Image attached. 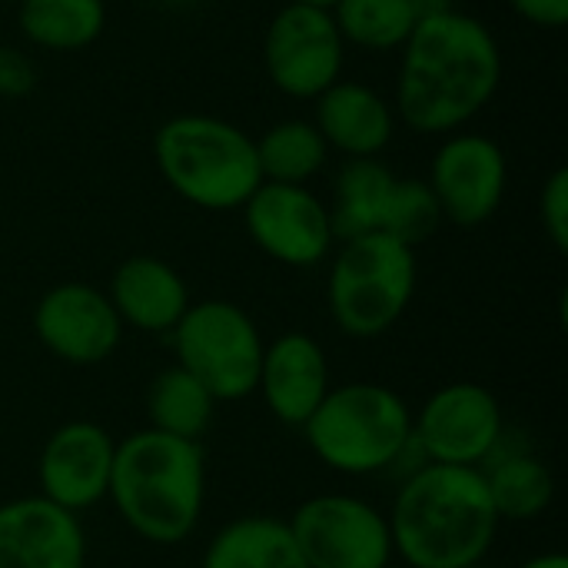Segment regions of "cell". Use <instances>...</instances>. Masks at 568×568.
Here are the masks:
<instances>
[{
    "instance_id": "6da1fadb",
    "label": "cell",
    "mask_w": 568,
    "mask_h": 568,
    "mask_svg": "<svg viewBox=\"0 0 568 568\" xmlns=\"http://www.w3.org/2000/svg\"><path fill=\"white\" fill-rule=\"evenodd\" d=\"M499 77V47L476 17H423L406 40L399 113L419 133L456 130L493 100Z\"/></svg>"
},
{
    "instance_id": "7a4b0ae2",
    "label": "cell",
    "mask_w": 568,
    "mask_h": 568,
    "mask_svg": "<svg viewBox=\"0 0 568 568\" xmlns=\"http://www.w3.org/2000/svg\"><path fill=\"white\" fill-rule=\"evenodd\" d=\"M393 552L409 568H466L493 549L499 513L476 466H419L389 513Z\"/></svg>"
},
{
    "instance_id": "3957f363",
    "label": "cell",
    "mask_w": 568,
    "mask_h": 568,
    "mask_svg": "<svg viewBox=\"0 0 568 568\" xmlns=\"http://www.w3.org/2000/svg\"><path fill=\"white\" fill-rule=\"evenodd\" d=\"M123 523L153 546L183 542L206 499V463L200 443L156 429L130 433L116 443L110 493Z\"/></svg>"
},
{
    "instance_id": "277c9868",
    "label": "cell",
    "mask_w": 568,
    "mask_h": 568,
    "mask_svg": "<svg viewBox=\"0 0 568 568\" xmlns=\"http://www.w3.org/2000/svg\"><path fill=\"white\" fill-rule=\"evenodd\" d=\"M153 156L163 180L200 210H236L263 183L256 143L216 116H173L156 130Z\"/></svg>"
},
{
    "instance_id": "5b68a950",
    "label": "cell",
    "mask_w": 568,
    "mask_h": 568,
    "mask_svg": "<svg viewBox=\"0 0 568 568\" xmlns=\"http://www.w3.org/2000/svg\"><path fill=\"white\" fill-rule=\"evenodd\" d=\"M313 456L343 476H373L399 463L413 443V416L399 393L379 383H346L326 393L303 426Z\"/></svg>"
},
{
    "instance_id": "8992f818",
    "label": "cell",
    "mask_w": 568,
    "mask_h": 568,
    "mask_svg": "<svg viewBox=\"0 0 568 568\" xmlns=\"http://www.w3.org/2000/svg\"><path fill=\"white\" fill-rule=\"evenodd\" d=\"M416 293V256L386 233L346 240L329 273V313L353 339L389 333Z\"/></svg>"
},
{
    "instance_id": "52a82bcc",
    "label": "cell",
    "mask_w": 568,
    "mask_h": 568,
    "mask_svg": "<svg viewBox=\"0 0 568 568\" xmlns=\"http://www.w3.org/2000/svg\"><path fill=\"white\" fill-rule=\"evenodd\" d=\"M176 366L196 376L216 403H236L256 393L263 339L246 310L226 300L190 303L173 326Z\"/></svg>"
},
{
    "instance_id": "ba28073f",
    "label": "cell",
    "mask_w": 568,
    "mask_h": 568,
    "mask_svg": "<svg viewBox=\"0 0 568 568\" xmlns=\"http://www.w3.org/2000/svg\"><path fill=\"white\" fill-rule=\"evenodd\" d=\"M286 526L310 568H383L393 559L386 516L356 496L306 499Z\"/></svg>"
},
{
    "instance_id": "9c48e42d",
    "label": "cell",
    "mask_w": 568,
    "mask_h": 568,
    "mask_svg": "<svg viewBox=\"0 0 568 568\" xmlns=\"http://www.w3.org/2000/svg\"><path fill=\"white\" fill-rule=\"evenodd\" d=\"M506 423L499 399L479 383L436 389L413 419V439L429 463L483 466L503 443Z\"/></svg>"
},
{
    "instance_id": "30bf717a",
    "label": "cell",
    "mask_w": 568,
    "mask_h": 568,
    "mask_svg": "<svg viewBox=\"0 0 568 568\" xmlns=\"http://www.w3.org/2000/svg\"><path fill=\"white\" fill-rule=\"evenodd\" d=\"M270 80L290 97H320L343 67V37L329 10L290 3L266 30Z\"/></svg>"
},
{
    "instance_id": "8fae6325",
    "label": "cell",
    "mask_w": 568,
    "mask_h": 568,
    "mask_svg": "<svg viewBox=\"0 0 568 568\" xmlns=\"http://www.w3.org/2000/svg\"><path fill=\"white\" fill-rule=\"evenodd\" d=\"M33 333L57 359L70 366H97L116 353L123 323L106 293L87 283H60L40 296Z\"/></svg>"
},
{
    "instance_id": "7c38bea8",
    "label": "cell",
    "mask_w": 568,
    "mask_h": 568,
    "mask_svg": "<svg viewBox=\"0 0 568 568\" xmlns=\"http://www.w3.org/2000/svg\"><path fill=\"white\" fill-rule=\"evenodd\" d=\"M256 246L286 266H316L333 243L329 210L296 183H260L243 203Z\"/></svg>"
},
{
    "instance_id": "4fadbf2b",
    "label": "cell",
    "mask_w": 568,
    "mask_h": 568,
    "mask_svg": "<svg viewBox=\"0 0 568 568\" xmlns=\"http://www.w3.org/2000/svg\"><path fill=\"white\" fill-rule=\"evenodd\" d=\"M113 436L87 419L63 423L43 443L37 479L40 496L67 513H83L106 499L110 473H113Z\"/></svg>"
},
{
    "instance_id": "5bb4252c",
    "label": "cell",
    "mask_w": 568,
    "mask_h": 568,
    "mask_svg": "<svg viewBox=\"0 0 568 568\" xmlns=\"http://www.w3.org/2000/svg\"><path fill=\"white\" fill-rule=\"evenodd\" d=\"M429 190L436 193L443 216H449L459 226H479L503 203L506 156L489 136H453L433 160Z\"/></svg>"
},
{
    "instance_id": "9a60e30c",
    "label": "cell",
    "mask_w": 568,
    "mask_h": 568,
    "mask_svg": "<svg viewBox=\"0 0 568 568\" xmlns=\"http://www.w3.org/2000/svg\"><path fill=\"white\" fill-rule=\"evenodd\" d=\"M87 536L77 513L43 496L0 506V568H83Z\"/></svg>"
},
{
    "instance_id": "2e32d148",
    "label": "cell",
    "mask_w": 568,
    "mask_h": 568,
    "mask_svg": "<svg viewBox=\"0 0 568 568\" xmlns=\"http://www.w3.org/2000/svg\"><path fill=\"white\" fill-rule=\"evenodd\" d=\"M256 389L263 393L266 409L283 426L303 429L333 389L323 346L306 333H283L280 339L263 346Z\"/></svg>"
},
{
    "instance_id": "e0dca14e",
    "label": "cell",
    "mask_w": 568,
    "mask_h": 568,
    "mask_svg": "<svg viewBox=\"0 0 568 568\" xmlns=\"http://www.w3.org/2000/svg\"><path fill=\"white\" fill-rule=\"evenodd\" d=\"M106 296L120 323H130L146 333H173V326L190 310V293L183 276L156 256L123 260L110 280Z\"/></svg>"
},
{
    "instance_id": "ac0fdd59",
    "label": "cell",
    "mask_w": 568,
    "mask_h": 568,
    "mask_svg": "<svg viewBox=\"0 0 568 568\" xmlns=\"http://www.w3.org/2000/svg\"><path fill=\"white\" fill-rule=\"evenodd\" d=\"M316 130L343 153L376 156L393 136V113L383 97L363 83H333L316 97Z\"/></svg>"
},
{
    "instance_id": "d6986e66",
    "label": "cell",
    "mask_w": 568,
    "mask_h": 568,
    "mask_svg": "<svg viewBox=\"0 0 568 568\" xmlns=\"http://www.w3.org/2000/svg\"><path fill=\"white\" fill-rule=\"evenodd\" d=\"M203 568H310L290 526L273 516H240L226 523L206 556Z\"/></svg>"
},
{
    "instance_id": "ffe728a7",
    "label": "cell",
    "mask_w": 568,
    "mask_h": 568,
    "mask_svg": "<svg viewBox=\"0 0 568 568\" xmlns=\"http://www.w3.org/2000/svg\"><path fill=\"white\" fill-rule=\"evenodd\" d=\"M486 463H489V469H483V476H486L489 499H493L499 519L529 523L552 506L556 479H552L549 466L539 456H532L529 449L493 453Z\"/></svg>"
},
{
    "instance_id": "44dd1931",
    "label": "cell",
    "mask_w": 568,
    "mask_h": 568,
    "mask_svg": "<svg viewBox=\"0 0 568 568\" xmlns=\"http://www.w3.org/2000/svg\"><path fill=\"white\" fill-rule=\"evenodd\" d=\"M213 413H216L213 393L183 366H170L156 373L146 389V416H150V429L156 433L200 443V436L213 423Z\"/></svg>"
},
{
    "instance_id": "7402d4cb",
    "label": "cell",
    "mask_w": 568,
    "mask_h": 568,
    "mask_svg": "<svg viewBox=\"0 0 568 568\" xmlns=\"http://www.w3.org/2000/svg\"><path fill=\"white\" fill-rule=\"evenodd\" d=\"M393 180L396 176L389 173V166L373 156L349 160L336 180V206L329 213L333 236L356 240L366 233H379Z\"/></svg>"
},
{
    "instance_id": "603a6c76",
    "label": "cell",
    "mask_w": 568,
    "mask_h": 568,
    "mask_svg": "<svg viewBox=\"0 0 568 568\" xmlns=\"http://www.w3.org/2000/svg\"><path fill=\"white\" fill-rule=\"evenodd\" d=\"M106 23L103 0H23L20 30L47 50L90 47Z\"/></svg>"
},
{
    "instance_id": "cb8c5ba5",
    "label": "cell",
    "mask_w": 568,
    "mask_h": 568,
    "mask_svg": "<svg viewBox=\"0 0 568 568\" xmlns=\"http://www.w3.org/2000/svg\"><path fill=\"white\" fill-rule=\"evenodd\" d=\"M256 160L260 173L270 183H296L310 180L323 160H326V140L313 123L290 120L273 126L260 143H256Z\"/></svg>"
},
{
    "instance_id": "d4e9b609",
    "label": "cell",
    "mask_w": 568,
    "mask_h": 568,
    "mask_svg": "<svg viewBox=\"0 0 568 568\" xmlns=\"http://www.w3.org/2000/svg\"><path fill=\"white\" fill-rule=\"evenodd\" d=\"M339 37L363 50H389L409 40L416 13L409 0H336Z\"/></svg>"
},
{
    "instance_id": "484cf974",
    "label": "cell",
    "mask_w": 568,
    "mask_h": 568,
    "mask_svg": "<svg viewBox=\"0 0 568 568\" xmlns=\"http://www.w3.org/2000/svg\"><path fill=\"white\" fill-rule=\"evenodd\" d=\"M439 223H443V210H439L436 193L429 190V183H423V180H393L379 233H386L396 243L413 250L416 243L429 240Z\"/></svg>"
},
{
    "instance_id": "4316f807",
    "label": "cell",
    "mask_w": 568,
    "mask_h": 568,
    "mask_svg": "<svg viewBox=\"0 0 568 568\" xmlns=\"http://www.w3.org/2000/svg\"><path fill=\"white\" fill-rule=\"evenodd\" d=\"M542 226L559 253H568V170H556L542 190Z\"/></svg>"
},
{
    "instance_id": "83f0119b",
    "label": "cell",
    "mask_w": 568,
    "mask_h": 568,
    "mask_svg": "<svg viewBox=\"0 0 568 568\" xmlns=\"http://www.w3.org/2000/svg\"><path fill=\"white\" fill-rule=\"evenodd\" d=\"M37 83L33 63L10 47H0V97H23Z\"/></svg>"
},
{
    "instance_id": "f1b7e54d",
    "label": "cell",
    "mask_w": 568,
    "mask_h": 568,
    "mask_svg": "<svg viewBox=\"0 0 568 568\" xmlns=\"http://www.w3.org/2000/svg\"><path fill=\"white\" fill-rule=\"evenodd\" d=\"M509 3L539 27H562L568 20V0H509Z\"/></svg>"
},
{
    "instance_id": "f546056e",
    "label": "cell",
    "mask_w": 568,
    "mask_h": 568,
    "mask_svg": "<svg viewBox=\"0 0 568 568\" xmlns=\"http://www.w3.org/2000/svg\"><path fill=\"white\" fill-rule=\"evenodd\" d=\"M409 7H413L416 20H423V17H436V13H446V10H453V7H449V0H409Z\"/></svg>"
},
{
    "instance_id": "4dcf8cb0",
    "label": "cell",
    "mask_w": 568,
    "mask_h": 568,
    "mask_svg": "<svg viewBox=\"0 0 568 568\" xmlns=\"http://www.w3.org/2000/svg\"><path fill=\"white\" fill-rule=\"evenodd\" d=\"M523 568H568V559L562 552H546V556L529 559Z\"/></svg>"
},
{
    "instance_id": "1f68e13d",
    "label": "cell",
    "mask_w": 568,
    "mask_h": 568,
    "mask_svg": "<svg viewBox=\"0 0 568 568\" xmlns=\"http://www.w3.org/2000/svg\"><path fill=\"white\" fill-rule=\"evenodd\" d=\"M290 3H303V7H320V10H329V7H336V0H290Z\"/></svg>"
},
{
    "instance_id": "d6a6232c",
    "label": "cell",
    "mask_w": 568,
    "mask_h": 568,
    "mask_svg": "<svg viewBox=\"0 0 568 568\" xmlns=\"http://www.w3.org/2000/svg\"><path fill=\"white\" fill-rule=\"evenodd\" d=\"M466 568H489V566H483V562H476V566H466Z\"/></svg>"
},
{
    "instance_id": "836d02e7",
    "label": "cell",
    "mask_w": 568,
    "mask_h": 568,
    "mask_svg": "<svg viewBox=\"0 0 568 568\" xmlns=\"http://www.w3.org/2000/svg\"><path fill=\"white\" fill-rule=\"evenodd\" d=\"M383 568H409V566H393V562H389V566H383Z\"/></svg>"
}]
</instances>
